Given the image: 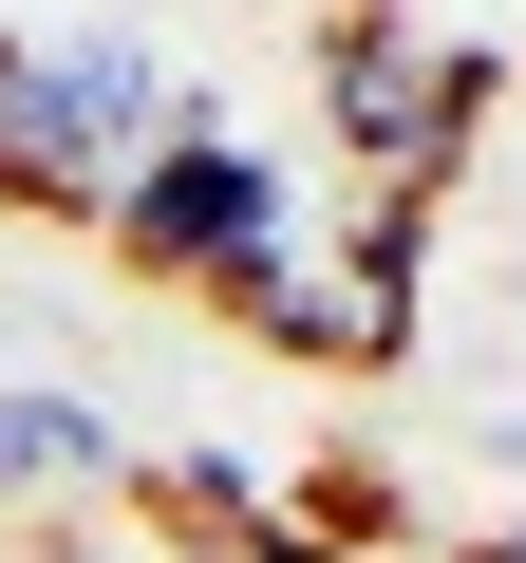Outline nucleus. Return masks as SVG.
<instances>
[{
	"mask_svg": "<svg viewBox=\"0 0 526 563\" xmlns=\"http://www.w3.org/2000/svg\"><path fill=\"white\" fill-rule=\"evenodd\" d=\"M414 244H432V207H358V244H283L226 320L320 376H376V357H414Z\"/></svg>",
	"mask_w": 526,
	"mask_h": 563,
	"instance_id": "20e7f679",
	"label": "nucleus"
},
{
	"mask_svg": "<svg viewBox=\"0 0 526 563\" xmlns=\"http://www.w3.org/2000/svg\"><path fill=\"white\" fill-rule=\"evenodd\" d=\"M302 526H320V544L358 563V544H395V526H414V488H395L376 451H320V470H302Z\"/></svg>",
	"mask_w": 526,
	"mask_h": 563,
	"instance_id": "0eeeda50",
	"label": "nucleus"
},
{
	"mask_svg": "<svg viewBox=\"0 0 526 563\" xmlns=\"http://www.w3.org/2000/svg\"><path fill=\"white\" fill-rule=\"evenodd\" d=\"M244 563H339V544H320L302 507H263V526H244Z\"/></svg>",
	"mask_w": 526,
	"mask_h": 563,
	"instance_id": "6e6552de",
	"label": "nucleus"
},
{
	"mask_svg": "<svg viewBox=\"0 0 526 563\" xmlns=\"http://www.w3.org/2000/svg\"><path fill=\"white\" fill-rule=\"evenodd\" d=\"M320 132L376 169V207H432L489 132V57L451 20H395V0H358V20H320Z\"/></svg>",
	"mask_w": 526,
	"mask_h": 563,
	"instance_id": "f03ea898",
	"label": "nucleus"
},
{
	"mask_svg": "<svg viewBox=\"0 0 526 563\" xmlns=\"http://www.w3.org/2000/svg\"><path fill=\"white\" fill-rule=\"evenodd\" d=\"M470 563H489V544H470Z\"/></svg>",
	"mask_w": 526,
	"mask_h": 563,
	"instance_id": "9b49d317",
	"label": "nucleus"
},
{
	"mask_svg": "<svg viewBox=\"0 0 526 563\" xmlns=\"http://www.w3.org/2000/svg\"><path fill=\"white\" fill-rule=\"evenodd\" d=\"M95 225H113V263H132V282L244 301V282L302 244V169H263L244 132H207V113H188V132H169V151H151V169H132V188H113Z\"/></svg>",
	"mask_w": 526,
	"mask_h": 563,
	"instance_id": "7ed1b4c3",
	"label": "nucleus"
},
{
	"mask_svg": "<svg viewBox=\"0 0 526 563\" xmlns=\"http://www.w3.org/2000/svg\"><path fill=\"white\" fill-rule=\"evenodd\" d=\"M320 20H358V0H320Z\"/></svg>",
	"mask_w": 526,
	"mask_h": 563,
	"instance_id": "9d476101",
	"label": "nucleus"
},
{
	"mask_svg": "<svg viewBox=\"0 0 526 563\" xmlns=\"http://www.w3.org/2000/svg\"><path fill=\"white\" fill-rule=\"evenodd\" d=\"M169 132H188V95L151 38H0V207L95 225Z\"/></svg>",
	"mask_w": 526,
	"mask_h": 563,
	"instance_id": "f257e3e1",
	"label": "nucleus"
},
{
	"mask_svg": "<svg viewBox=\"0 0 526 563\" xmlns=\"http://www.w3.org/2000/svg\"><path fill=\"white\" fill-rule=\"evenodd\" d=\"M113 488H132L113 413H76V395H0V507H20V526H95Z\"/></svg>",
	"mask_w": 526,
	"mask_h": 563,
	"instance_id": "39448f33",
	"label": "nucleus"
},
{
	"mask_svg": "<svg viewBox=\"0 0 526 563\" xmlns=\"http://www.w3.org/2000/svg\"><path fill=\"white\" fill-rule=\"evenodd\" d=\"M20 563H113V544H95V526H39V544H20Z\"/></svg>",
	"mask_w": 526,
	"mask_h": 563,
	"instance_id": "1a4fd4ad",
	"label": "nucleus"
},
{
	"mask_svg": "<svg viewBox=\"0 0 526 563\" xmlns=\"http://www.w3.org/2000/svg\"><path fill=\"white\" fill-rule=\"evenodd\" d=\"M132 488H151V526H169V544H207V563H244V526L283 507L244 451H169V470H132Z\"/></svg>",
	"mask_w": 526,
	"mask_h": 563,
	"instance_id": "423d86ee",
	"label": "nucleus"
}]
</instances>
